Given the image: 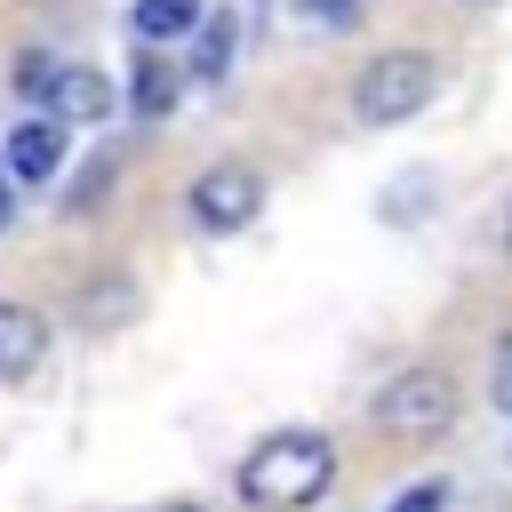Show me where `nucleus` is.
Returning <instances> with one entry per match:
<instances>
[{
	"label": "nucleus",
	"instance_id": "f257e3e1",
	"mask_svg": "<svg viewBox=\"0 0 512 512\" xmlns=\"http://www.w3.org/2000/svg\"><path fill=\"white\" fill-rule=\"evenodd\" d=\"M336 488V440L328 432H272L240 456V496L256 512H304Z\"/></svg>",
	"mask_w": 512,
	"mask_h": 512
},
{
	"label": "nucleus",
	"instance_id": "f03ea898",
	"mask_svg": "<svg viewBox=\"0 0 512 512\" xmlns=\"http://www.w3.org/2000/svg\"><path fill=\"white\" fill-rule=\"evenodd\" d=\"M432 96H440V56H432V48H384V56H368L360 80H352V120H360V128H400V120H416Z\"/></svg>",
	"mask_w": 512,
	"mask_h": 512
},
{
	"label": "nucleus",
	"instance_id": "7ed1b4c3",
	"mask_svg": "<svg viewBox=\"0 0 512 512\" xmlns=\"http://www.w3.org/2000/svg\"><path fill=\"white\" fill-rule=\"evenodd\" d=\"M16 96L64 128H104L112 120V80L96 64H64V56H16Z\"/></svg>",
	"mask_w": 512,
	"mask_h": 512
},
{
	"label": "nucleus",
	"instance_id": "20e7f679",
	"mask_svg": "<svg viewBox=\"0 0 512 512\" xmlns=\"http://www.w3.org/2000/svg\"><path fill=\"white\" fill-rule=\"evenodd\" d=\"M456 416H464V384L448 368H400L376 392V432L384 440H440Z\"/></svg>",
	"mask_w": 512,
	"mask_h": 512
},
{
	"label": "nucleus",
	"instance_id": "39448f33",
	"mask_svg": "<svg viewBox=\"0 0 512 512\" xmlns=\"http://www.w3.org/2000/svg\"><path fill=\"white\" fill-rule=\"evenodd\" d=\"M264 216V168L248 160H216L192 176V224L200 232H248Z\"/></svg>",
	"mask_w": 512,
	"mask_h": 512
},
{
	"label": "nucleus",
	"instance_id": "423d86ee",
	"mask_svg": "<svg viewBox=\"0 0 512 512\" xmlns=\"http://www.w3.org/2000/svg\"><path fill=\"white\" fill-rule=\"evenodd\" d=\"M64 120H48V112H24L16 128H8V144H0V160H8V176L16 184H48L56 168H64Z\"/></svg>",
	"mask_w": 512,
	"mask_h": 512
},
{
	"label": "nucleus",
	"instance_id": "0eeeda50",
	"mask_svg": "<svg viewBox=\"0 0 512 512\" xmlns=\"http://www.w3.org/2000/svg\"><path fill=\"white\" fill-rule=\"evenodd\" d=\"M48 360V320L16 296H0V384H32Z\"/></svg>",
	"mask_w": 512,
	"mask_h": 512
},
{
	"label": "nucleus",
	"instance_id": "6e6552de",
	"mask_svg": "<svg viewBox=\"0 0 512 512\" xmlns=\"http://www.w3.org/2000/svg\"><path fill=\"white\" fill-rule=\"evenodd\" d=\"M184 72H192V64H176L168 48H144V56H136V80H128V112H136L144 128L168 120L176 96H184Z\"/></svg>",
	"mask_w": 512,
	"mask_h": 512
},
{
	"label": "nucleus",
	"instance_id": "1a4fd4ad",
	"mask_svg": "<svg viewBox=\"0 0 512 512\" xmlns=\"http://www.w3.org/2000/svg\"><path fill=\"white\" fill-rule=\"evenodd\" d=\"M136 40L144 48H168V40H184V32H200L208 24V0H136Z\"/></svg>",
	"mask_w": 512,
	"mask_h": 512
},
{
	"label": "nucleus",
	"instance_id": "9d476101",
	"mask_svg": "<svg viewBox=\"0 0 512 512\" xmlns=\"http://www.w3.org/2000/svg\"><path fill=\"white\" fill-rule=\"evenodd\" d=\"M232 48H240V24H232V8H224V16L208 8V24H200V48H192V80H224V72H232Z\"/></svg>",
	"mask_w": 512,
	"mask_h": 512
},
{
	"label": "nucleus",
	"instance_id": "9b49d317",
	"mask_svg": "<svg viewBox=\"0 0 512 512\" xmlns=\"http://www.w3.org/2000/svg\"><path fill=\"white\" fill-rule=\"evenodd\" d=\"M128 304H136V288H128V280H104V288H88V296H80V312H88V328H112L104 312H128Z\"/></svg>",
	"mask_w": 512,
	"mask_h": 512
},
{
	"label": "nucleus",
	"instance_id": "f8f14e48",
	"mask_svg": "<svg viewBox=\"0 0 512 512\" xmlns=\"http://www.w3.org/2000/svg\"><path fill=\"white\" fill-rule=\"evenodd\" d=\"M384 512H448V480H416V488H400Z\"/></svg>",
	"mask_w": 512,
	"mask_h": 512
},
{
	"label": "nucleus",
	"instance_id": "ddd939ff",
	"mask_svg": "<svg viewBox=\"0 0 512 512\" xmlns=\"http://www.w3.org/2000/svg\"><path fill=\"white\" fill-rule=\"evenodd\" d=\"M488 400L512 408V336H496V376H488Z\"/></svg>",
	"mask_w": 512,
	"mask_h": 512
},
{
	"label": "nucleus",
	"instance_id": "4468645a",
	"mask_svg": "<svg viewBox=\"0 0 512 512\" xmlns=\"http://www.w3.org/2000/svg\"><path fill=\"white\" fill-rule=\"evenodd\" d=\"M304 16H320V24H352L360 0H304Z\"/></svg>",
	"mask_w": 512,
	"mask_h": 512
},
{
	"label": "nucleus",
	"instance_id": "2eb2a0df",
	"mask_svg": "<svg viewBox=\"0 0 512 512\" xmlns=\"http://www.w3.org/2000/svg\"><path fill=\"white\" fill-rule=\"evenodd\" d=\"M8 216H16V176H8V160H0V232H8Z\"/></svg>",
	"mask_w": 512,
	"mask_h": 512
},
{
	"label": "nucleus",
	"instance_id": "dca6fc26",
	"mask_svg": "<svg viewBox=\"0 0 512 512\" xmlns=\"http://www.w3.org/2000/svg\"><path fill=\"white\" fill-rule=\"evenodd\" d=\"M160 512H200V504H160Z\"/></svg>",
	"mask_w": 512,
	"mask_h": 512
},
{
	"label": "nucleus",
	"instance_id": "f3484780",
	"mask_svg": "<svg viewBox=\"0 0 512 512\" xmlns=\"http://www.w3.org/2000/svg\"><path fill=\"white\" fill-rule=\"evenodd\" d=\"M464 8H496V0H464Z\"/></svg>",
	"mask_w": 512,
	"mask_h": 512
},
{
	"label": "nucleus",
	"instance_id": "a211bd4d",
	"mask_svg": "<svg viewBox=\"0 0 512 512\" xmlns=\"http://www.w3.org/2000/svg\"><path fill=\"white\" fill-rule=\"evenodd\" d=\"M504 248H512V224H504Z\"/></svg>",
	"mask_w": 512,
	"mask_h": 512
}]
</instances>
